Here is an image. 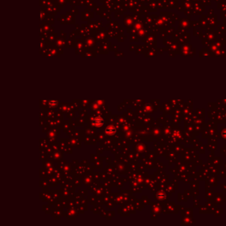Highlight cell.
<instances>
[{
  "label": "cell",
  "mask_w": 226,
  "mask_h": 226,
  "mask_svg": "<svg viewBox=\"0 0 226 226\" xmlns=\"http://www.w3.org/2000/svg\"><path fill=\"white\" fill-rule=\"evenodd\" d=\"M104 123L105 121H104V118L101 116H96L92 119V125L96 128H100V127H103Z\"/></svg>",
  "instance_id": "1"
},
{
  "label": "cell",
  "mask_w": 226,
  "mask_h": 226,
  "mask_svg": "<svg viewBox=\"0 0 226 226\" xmlns=\"http://www.w3.org/2000/svg\"><path fill=\"white\" fill-rule=\"evenodd\" d=\"M117 132V129L113 125H109L106 127V129L104 130V133L105 134L108 135L109 137L111 136H113V135L116 133Z\"/></svg>",
  "instance_id": "2"
},
{
  "label": "cell",
  "mask_w": 226,
  "mask_h": 226,
  "mask_svg": "<svg viewBox=\"0 0 226 226\" xmlns=\"http://www.w3.org/2000/svg\"><path fill=\"white\" fill-rule=\"evenodd\" d=\"M58 102L59 101H57V100H54V101H49V105L50 107H52V108H55V107H57V105H58Z\"/></svg>",
  "instance_id": "3"
}]
</instances>
